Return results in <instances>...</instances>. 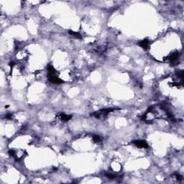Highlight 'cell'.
Returning <instances> with one entry per match:
<instances>
[{
  "instance_id": "ba28073f",
  "label": "cell",
  "mask_w": 184,
  "mask_h": 184,
  "mask_svg": "<svg viewBox=\"0 0 184 184\" xmlns=\"http://www.w3.org/2000/svg\"><path fill=\"white\" fill-rule=\"evenodd\" d=\"M93 140H94L95 142L98 143V142H101V137H100L99 136H98V135H94V136H93Z\"/></svg>"
},
{
  "instance_id": "52a82bcc",
  "label": "cell",
  "mask_w": 184,
  "mask_h": 184,
  "mask_svg": "<svg viewBox=\"0 0 184 184\" xmlns=\"http://www.w3.org/2000/svg\"><path fill=\"white\" fill-rule=\"evenodd\" d=\"M47 71H48V75H49V76L53 75L54 73H56V70H55L54 67L52 66V65H49V66H47Z\"/></svg>"
},
{
  "instance_id": "7c38bea8",
  "label": "cell",
  "mask_w": 184,
  "mask_h": 184,
  "mask_svg": "<svg viewBox=\"0 0 184 184\" xmlns=\"http://www.w3.org/2000/svg\"><path fill=\"white\" fill-rule=\"evenodd\" d=\"M5 117L7 118V119H12V114H7L6 116H5Z\"/></svg>"
},
{
  "instance_id": "277c9868",
  "label": "cell",
  "mask_w": 184,
  "mask_h": 184,
  "mask_svg": "<svg viewBox=\"0 0 184 184\" xmlns=\"http://www.w3.org/2000/svg\"><path fill=\"white\" fill-rule=\"evenodd\" d=\"M178 57H179V53H178V52H174V53H173L172 55L168 56L167 58V59L169 60L170 61H171V62H173V61H176L178 58Z\"/></svg>"
},
{
  "instance_id": "8fae6325",
  "label": "cell",
  "mask_w": 184,
  "mask_h": 184,
  "mask_svg": "<svg viewBox=\"0 0 184 184\" xmlns=\"http://www.w3.org/2000/svg\"><path fill=\"white\" fill-rule=\"evenodd\" d=\"M9 154L11 156H14V155H15V152H14V150H9Z\"/></svg>"
},
{
  "instance_id": "30bf717a",
  "label": "cell",
  "mask_w": 184,
  "mask_h": 184,
  "mask_svg": "<svg viewBox=\"0 0 184 184\" xmlns=\"http://www.w3.org/2000/svg\"><path fill=\"white\" fill-rule=\"evenodd\" d=\"M174 175L175 176V178H176V179L177 180H182V178H183V177L180 175V174H178V173H175L174 174Z\"/></svg>"
},
{
  "instance_id": "8992f818",
  "label": "cell",
  "mask_w": 184,
  "mask_h": 184,
  "mask_svg": "<svg viewBox=\"0 0 184 184\" xmlns=\"http://www.w3.org/2000/svg\"><path fill=\"white\" fill-rule=\"evenodd\" d=\"M59 117H60L61 120L63 121V122H68V121H69L72 118V117L71 115L70 116L69 115H66V114H63V113L59 115Z\"/></svg>"
},
{
  "instance_id": "9c48e42d",
  "label": "cell",
  "mask_w": 184,
  "mask_h": 184,
  "mask_svg": "<svg viewBox=\"0 0 184 184\" xmlns=\"http://www.w3.org/2000/svg\"><path fill=\"white\" fill-rule=\"evenodd\" d=\"M106 176L108 178H109V179H114V178H116V175H114V174H112V173H107L106 174Z\"/></svg>"
},
{
  "instance_id": "3957f363",
  "label": "cell",
  "mask_w": 184,
  "mask_h": 184,
  "mask_svg": "<svg viewBox=\"0 0 184 184\" xmlns=\"http://www.w3.org/2000/svg\"><path fill=\"white\" fill-rule=\"evenodd\" d=\"M140 46L141 47H142L143 49H147L149 47V45H150V42L147 39H145V40H142L140 43H139Z\"/></svg>"
},
{
  "instance_id": "7a4b0ae2",
  "label": "cell",
  "mask_w": 184,
  "mask_h": 184,
  "mask_svg": "<svg viewBox=\"0 0 184 184\" xmlns=\"http://www.w3.org/2000/svg\"><path fill=\"white\" fill-rule=\"evenodd\" d=\"M133 143L138 147L140 148H147L148 147V144L144 141V140H135L133 142Z\"/></svg>"
},
{
  "instance_id": "5b68a950",
  "label": "cell",
  "mask_w": 184,
  "mask_h": 184,
  "mask_svg": "<svg viewBox=\"0 0 184 184\" xmlns=\"http://www.w3.org/2000/svg\"><path fill=\"white\" fill-rule=\"evenodd\" d=\"M68 34L75 38H78V39H82V36L79 33H77V32H74V31H72V30H68Z\"/></svg>"
},
{
  "instance_id": "6da1fadb",
  "label": "cell",
  "mask_w": 184,
  "mask_h": 184,
  "mask_svg": "<svg viewBox=\"0 0 184 184\" xmlns=\"http://www.w3.org/2000/svg\"><path fill=\"white\" fill-rule=\"evenodd\" d=\"M48 80H49V81H50V83H52V84H60L63 83V80H61V78H59L58 77L55 76V75H51V76H49Z\"/></svg>"
}]
</instances>
